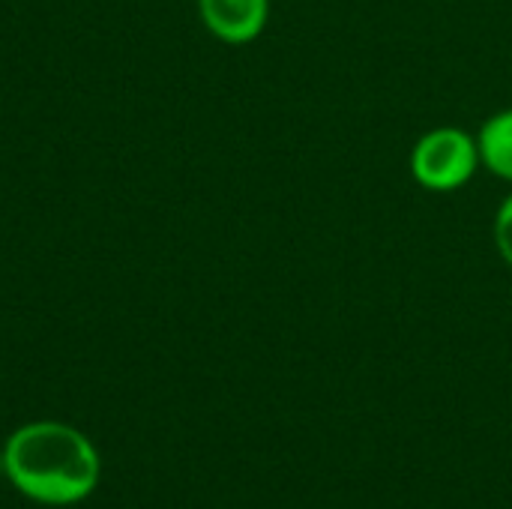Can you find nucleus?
<instances>
[{"instance_id":"f257e3e1","label":"nucleus","mask_w":512,"mask_h":509,"mask_svg":"<svg viewBox=\"0 0 512 509\" xmlns=\"http://www.w3.org/2000/svg\"><path fill=\"white\" fill-rule=\"evenodd\" d=\"M3 480L30 504L75 507L96 495L102 456L75 426L60 420H33L3 441Z\"/></svg>"},{"instance_id":"f03ea898","label":"nucleus","mask_w":512,"mask_h":509,"mask_svg":"<svg viewBox=\"0 0 512 509\" xmlns=\"http://www.w3.org/2000/svg\"><path fill=\"white\" fill-rule=\"evenodd\" d=\"M408 171L420 189L435 195L465 189L483 171L477 132H468L465 126L456 123L426 129L411 147Z\"/></svg>"},{"instance_id":"423d86ee","label":"nucleus","mask_w":512,"mask_h":509,"mask_svg":"<svg viewBox=\"0 0 512 509\" xmlns=\"http://www.w3.org/2000/svg\"><path fill=\"white\" fill-rule=\"evenodd\" d=\"M0 480H3V450H0Z\"/></svg>"},{"instance_id":"39448f33","label":"nucleus","mask_w":512,"mask_h":509,"mask_svg":"<svg viewBox=\"0 0 512 509\" xmlns=\"http://www.w3.org/2000/svg\"><path fill=\"white\" fill-rule=\"evenodd\" d=\"M492 240H495V249H498L501 261L512 270V189L510 195H504V201H501L498 210H495V219H492Z\"/></svg>"},{"instance_id":"20e7f679","label":"nucleus","mask_w":512,"mask_h":509,"mask_svg":"<svg viewBox=\"0 0 512 509\" xmlns=\"http://www.w3.org/2000/svg\"><path fill=\"white\" fill-rule=\"evenodd\" d=\"M483 171L512 186V108H501L477 129Z\"/></svg>"},{"instance_id":"7ed1b4c3","label":"nucleus","mask_w":512,"mask_h":509,"mask_svg":"<svg viewBox=\"0 0 512 509\" xmlns=\"http://www.w3.org/2000/svg\"><path fill=\"white\" fill-rule=\"evenodd\" d=\"M201 24L225 45L255 42L270 21V0H198Z\"/></svg>"}]
</instances>
